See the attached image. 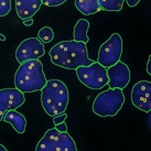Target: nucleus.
I'll use <instances>...</instances> for the list:
<instances>
[{
  "label": "nucleus",
  "instance_id": "a211bd4d",
  "mask_svg": "<svg viewBox=\"0 0 151 151\" xmlns=\"http://www.w3.org/2000/svg\"><path fill=\"white\" fill-rule=\"evenodd\" d=\"M11 11V0H0V17H6Z\"/></svg>",
  "mask_w": 151,
  "mask_h": 151
},
{
  "label": "nucleus",
  "instance_id": "1a4fd4ad",
  "mask_svg": "<svg viewBox=\"0 0 151 151\" xmlns=\"http://www.w3.org/2000/svg\"><path fill=\"white\" fill-rule=\"evenodd\" d=\"M24 101V93L19 91L18 88L0 89V122L4 119V114L8 110L21 107Z\"/></svg>",
  "mask_w": 151,
  "mask_h": 151
},
{
  "label": "nucleus",
  "instance_id": "4be33fe9",
  "mask_svg": "<svg viewBox=\"0 0 151 151\" xmlns=\"http://www.w3.org/2000/svg\"><path fill=\"white\" fill-rule=\"evenodd\" d=\"M126 2L129 7H136L140 2V0H126Z\"/></svg>",
  "mask_w": 151,
  "mask_h": 151
},
{
  "label": "nucleus",
  "instance_id": "6e6552de",
  "mask_svg": "<svg viewBox=\"0 0 151 151\" xmlns=\"http://www.w3.org/2000/svg\"><path fill=\"white\" fill-rule=\"evenodd\" d=\"M45 53L43 43L38 38H29L20 43L16 51V59L21 64L30 60H39Z\"/></svg>",
  "mask_w": 151,
  "mask_h": 151
},
{
  "label": "nucleus",
  "instance_id": "423d86ee",
  "mask_svg": "<svg viewBox=\"0 0 151 151\" xmlns=\"http://www.w3.org/2000/svg\"><path fill=\"white\" fill-rule=\"evenodd\" d=\"M76 75L82 84L92 89H101L108 83L107 68L98 62H93L87 66L77 67Z\"/></svg>",
  "mask_w": 151,
  "mask_h": 151
},
{
  "label": "nucleus",
  "instance_id": "2eb2a0df",
  "mask_svg": "<svg viewBox=\"0 0 151 151\" xmlns=\"http://www.w3.org/2000/svg\"><path fill=\"white\" fill-rule=\"evenodd\" d=\"M88 28H89V22L86 19H80L76 22L75 27H74V32H73V37L75 41L78 42H88Z\"/></svg>",
  "mask_w": 151,
  "mask_h": 151
},
{
  "label": "nucleus",
  "instance_id": "393cba45",
  "mask_svg": "<svg viewBox=\"0 0 151 151\" xmlns=\"http://www.w3.org/2000/svg\"><path fill=\"white\" fill-rule=\"evenodd\" d=\"M0 40H1V41H6V37H4V34L0 33Z\"/></svg>",
  "mask_w": 151,
  "mask_h": 151
},
{
  "label": "nucleus",
  "instance_id": "f8f14e48",
  "mask_svg": "<svg viewBox=\"0 0 151 151\" xmlns=\"http://www.w3.org/2000/svg\"><path fill=\"white\" fill-rule=\"evenodd\" d=\"M42 0H16V11L22 20L30 19L39 11Z\"/></svg>",
  "mask_w": 151,
  "mask_h": 151
},
{
  "label": "nucleus",
  "instance_id": "f3484780",
  "mask_svg": "<svg viewBox=\"0 0 151 151\" xmlns=\"http://www.w3.org/2000/svg\"><path fill=\"white\" fill-rule=\"evenodd\" d=\"M54 38V32L52 28L50 27H43L42 29H40L38 32V39L42 43H49L51 42Z\"/></svg>",
  "mask_w": 151,
  "mask_h": 151
},
{
  "label": "nucleus",
  "instance_id": "a878e982",
  "mask_svg": "<svg viewBox=\"0 0 151 151\" xmlns=\"http://www.w3.org/2000/svg\"><path fill=\"white\" fill-rule=\"evenodd\" d=\"M7 149H6V147L4 146H2V145H0V151H6Z\"/></svg>",
  "mask_w": 151,
  "mask_h": 151
},
{
  "label": "nucleus",
  "instance_id": "dca6fc26",
  "mask_svg": "<svg viewBox=\"0 0 151 151\" xmlns=\"http://www.w3.org/2000/svg\"><path fill=\"white\" fill-rule=\"evenodd\" d=\"M101 10L105 11H120L125 0H98Z\"/></svg>",
  "mask_w": 151,
  "mask_h": 151
},
{
  "label": "nucleus",
  "instance_id": "f03ea898",
  "mask_svg": "<svg viewBox=\"0 0 151 151\" xmlns=\"http://www.w3.org/2000/svg\"><path fill=\"white\" fill-rule=\"evenodd\" d=\"M46 81L43 65L39 60H30L21 63L14 74V86L22 93L41 91Z\"/></svg>",
  "mask_w": 151,
  "mask_h": 151
},
{
  "label": "nucleus",
  "instance_id": "20e7f679",
  "mask_svg": "<svg viewBox=\"0 0 151 151\" xmlns=\"http://www.w3.org/2000/svg\"><path fill=\"white\" fill-rule=\"evenodd\" d=\"M125 95L120 88H109L97 95L93 103V111L99 117H114L122 108Z\"/></svg>",
  "mask_w": 151,
  "mask_h": 151
},
{
  "label": "nucleus",
  "instance_id": "412c9836",
  "mask_svg": "<svg viewBox=\"0 0 151 151\" xmlns=\"http://www.w3.org/2000/svg\"><path fill=\"white\" fill-rule=\"evenodd\" d=\"M55 128L59 130V131H62V132H66L67 131V126L65 122H61V124L55 125Z\"/></svg>",
  "mask_w": 151,
  "mask_h": 151
},
{
  "label": "nucleus",
  "instance_id": "9d476101",
  "mask_svg": "<svg viewBox=\"0 0 151 151\" xmlns=\"http://www.w3.org/2000/svg\"><path fill=\"white\" fill-rule=\"evenodd\" d=\"M131 103L134 107L145 113L151 110V83L148 81H140L136 83L131 91Z\"/></svg>",
  "mask_w": 151,
  "mask_h": 151
},
{
  "label": "nucleus",
  "instance_id": "6ab92c4d",
  "mask_svg": "<svg viewBox=\"0 0 151 151\" xmlns=\"http://www.w3.org/2000/svg\"><path fill=\"white\" fill-rule=\"evenodd\" d=\"M64 2H66V0H42V4L47 7H59Z\"/></svg>",
  "mask_w": 151,
  "mask_h": 151
},
{
  "label": "nucleus",
  "instance_id": "4468645a",
  "mask_svg": "<svg viewBox=\"0 0 151 151\" xmlns=\"http://www.w3.org/2000/svg\"><path fill=\"white\" fill-rule=\"evenodd\" d=\"M76 9L84 16H92L101 11V6L98 0H75Z\"/></svg>",
  "mask_w": 151,
  "mask_h": 151
},
{
  "label": "nucleus",
  "instance_id": "5701e85b",
  "mask_svg": "<svg viewBox=\"0 0 151 151\" xmlns=\"http://www.w3.org/2000/svg\"><path fill=\"white\" fill-rule=\"evenodd\" d=\"M23 24L27 25V27L32 25L33 24V19H32V18H30V19H25V20H23Z\"/></svg>",
  "mask_w": 151,
  "mask_h": 151
},
{
  "label": "nucleus",
  "instance_id": "f257e3e1",
  "mask_svg": "<svg viewBox=\"0 0 151 151\" xmlns=\"http://www.w3.org/2000/svg\"><path fill=\"white\" fill-rule=\"evenodd\" d=\"M51 62L56 66L66 70H76L80 66H87L94 62L88 58L86 43L75 40L56 43L49 52Z\"/></svg>",
  "mask_w": 151,
  "mask_h": 151
},
{
  "label": "nucleus",
  "instance_id": "aec40b11",
  "mask_svg": "<svg viewBox=\"0 0 151 151\" xmlns=\"http://www.w3.org/2000/svg\"><path fill=\"white\" fill-rule=\"evenodd\" d=\"M67 118V115L65 113H62L60 114V115H56V116H53V122H54L55 125H58V124H61V122H65V119Z\"/></svg>",
  "mask_w": 151,
  "mask_h": 151
},
{
  "label": "nucleus",
  "instance_id": "7ed1b4c3",
  "mask_svg": "<svg viewBox=\"0 0 151 151\" xmlns=\"http://www.w3.org/2000/svg\"><path fill=\"white\" fill-rule=\"evenodd\" d=\"M68 89L60 80H49L41 89V104L45 113L53 117L64 113L68 105Z\"/></svg>",
  "mask_w": 151,
  "mask_h": 151
},
{
  "label": "nucleus",
  "instance_id": "9b49d317",
  "mask_svg": "<svg viewBox=\"0 0 151 151\" xmlns=\"http://www.w3.org/2000/svg\"><path fill=\"white\" fill-rule=\"evenodd\" d=\"M109 88H120L124 89L130 82V70L124 62H117L111 66L107 67Z\"/></svg>",
  "mask_w": 151,
  "mask_h": 151
},
{
  "label": "nucleus",
  "instance_id": "0eeeda50",
  "mask_svg": "<svg viewBox=\"0 0 151 151\" xmlns=\"http://www.w3.org/2000/svg\"><path fill=\"white\" fill-rule=\"evenodd\" d=\"M122 54V39L118 33H114L103 43L98 51L97 62L104 67H109L120 61Z\"/></svg>",
  "mask_w": 151,
  "mask_h": 151
},
{
  "label": "nucleus",
  "instance_id": "b1692460",
  "mask_svg": "<svg viewBox=\"0 0 151 151\" xmlns=\"http://www.w3.org/2000/svg\"><path fill=\"white\" fill-rule=\"evenodd\" d=\"M147 73H148V74H151V56H149V59H148V63H147Z\"/></svg>",
  "mask_w": 151,
  "mask_h": 151
},
{
  "label": "nucleus",
  "instance_id": "ddd939ff",
  "mask_svg": "<svg viewBox=\"0 0 151 151\" xmlns=\"http://www.w3.org/2000/svg\"><path fill=\"white\" fill-rule=\"evenodd\" d=\"M4 122L11 124L13 129L18 134H23L27 128V119L21 113H18L16 109H10L4 116Z\"/></svg>",
  "mask_w": 151,
  "mask_h": 151
},
{
  "label": "nucleus",
  "instance_id": "39448f33",
  "mask_svg": "<svg viewBox=\"0 0 151 151\" xmlns=\"http://www.w3.org/2000/svg\"><path fill=\"white\" fill-rule=\"evenodd\" d=\"M37 151H76L75 141L66 132L59 131L56 128L49 129L39 141Z\"/></svg>",
  "mask_w": 151,
  "mask_h": 151
}]
</instances>
